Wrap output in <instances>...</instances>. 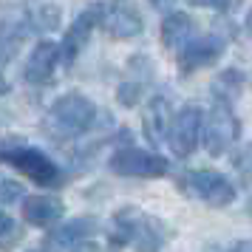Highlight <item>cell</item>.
I'll return each mask as SVG.
<instances>
[{"label":"cell","instance_id":"1","mask_svg":"<svg viewBox=\"0 0 252 252\" xmlns=\"http://www.w3.org/2000/svg\"><path fill=\"white\" fill-rule=\"evenodd\" d=\"M99 108L85 94H65L51 105L46 116V130L51 139H77L99 125Z\"/></svg>","mask_w":252,"mask_h":252},{"label":"cell","instance_id":"2","mask_svg":"<svg viewBox=\"0 0 252 252\" xmlns=\"http://www.w3.org/2000/svg\"><path fill=\"white\" fill-rule=\"evenodd\" d=\"M111 244L133 247L136 252H159L164 247V229L156 218L142 213L139 207H122L111 221Z\"/></svg>","mask_w":252,"mask_h":252},{"label":"cell","instance_id":"3","mask_svg":"<svg viewBox=\"0 0 252 252\" xmlns=\"http://www.w3.org/2000/svg\"><path fill=\"white\" fill-rule=\"evenodd\" d=\"M0 161L12 164L14 170H20L26 179H32L40 187H60L63 184V173L48 159L40 148H32L20 139H0Z\"/></svg>","mask_w":252,"mask_h":252},{"label":"cell","instance_id":"4","mask_svg":"<svg viewBox=\"0 0 252 252\" xmlns=\"http://www.w3.org/2000/svg\"><path fill=\"white\" fill-rule=\"evenodd\" d=\"M179 187L210 207H227L235 201V184L218 170H187L179 176Z\"/></svg>","mask_w":252,"mask_h":252},{"label":"cell","instance_id":"5","mask_svg":"<svg viewBox=\"0 0 252 252\" xmlns=\"http://www.w3.org/2000/svg\"><path fill=\"white\" fill-rule=\"evenodd\" d=\"M111 170L116 176H130V179H159L170 170V164L159 153L142 148H122L111 156Z\"/></svg>","mask_w":252,"mask_h":252},{"label":"cell","instance_id":"6","mask_svg":"<svg viewBox=\"0 0 252 252\" xmlns=\"http://www.w3.org/2000/svg\"><path fill=\"white\" fill-rule=\"evenodd\" d=\"M238 130H241V125H238V119H235V114L229 111V105L216 99L213 111H210V116H207V127H204V148H207V153H210L213 159L224 156V153L235 145Z\"/></svg>","mask_w":252,"mask_h":252},{"label":"cell","instance_id":"7","mask_svg":"<svg viewBox=\"0 0 252 252\" xmlns=\"http://www.w3.org/2000/svg\"><path fill=\"white\" fill-rule=\"evenodd\" d=\"M198 136H201V108L198 105H187V108H182L173 116L170 127H167L170 150L179 159H187L195 150V145H198Z\"/></svg>","mask_w":252,"mask_h":252},{"label":"cell","instance_id":"8","mask_svg":"<svg viewBox=\"0 0 252 252\" xmlns=\"http://www.w3.org/2000/svg\"><path fill=\"white\" fill-rule=\"evenodd\" d=\"M99 23L114 40H130V37L142 34V14L136 12V6L130 0H116L111 6H105L99 14Z\"/></svg>","mask_w":252,"mask_h":252},{"label":"cell","instance_id":"9","mask_svg":"<svg viewBox=\"0 0 252 252\" xmlns=\"http://www.w3.org/2000/svg\"><path fill=\"white\" fill-rule=\"evenodd\" d=\"M224 48H227V46H224V40H221V37H213V34L187 40V43L179 48V54H176V60H179V68H182V74L207 68V65H213V63H218V60H221Z\"/></svg>","mask_w":252,"mask_h":252},{"label":"cell","instance_id":"10","mask_svg":"<svg viewBox=\"0 0 252 252\" xmlns=\"http://www.w3.org/2000/svg\"><path fill=\"white\" fill-rule=\"evenodd\" d=\"M60 63V43H51V40H40L32 54L26 60V71L23 77L26 82L32 85H46V82L54 80V71H57Z\"/></svg>","mask_w":252,"mask_h":252},{"label":"cell","instance_id":"11","mask_svg":"<svg viewBox=\"0 0 252 252\" xmlns=\"http://www.w3.org/2000/svg\"><path fill=\"white\" fill-rule=\"evenodd\" d=\"M99 229L96 224V218L91 216H80L68 221V224H63V227H54V232L48 235V241L43 244V250L46 252H65V250H74L77 244H85L88 235H94Z\"/></svg>","mask_w":252,"mask_h":252},{"label":"cell","instance_id":"12","mask_svg":"<svg viewBox=\"0 0 252 252\" xmlns=\"http://www.w3.org/2000/svg\"><path fill=\"white\" fill-rule=\"evenodd\" d=\"M63 216H65V204L54 195H29L23 201V218L32 227L51 229L63 221Z\"/></svg>","mask_w":252,"mask_h":252},{"label":"cell","instance_id":"13","mask_svg":"<svg viewBox=\"0 0 252 252\" xmlns=\"http://www.w3.org/2000/svg\"><path fill=\"white\" fill-rule=\"evenodd\" d=\"M99 14H102V6L82 12L80 17L71 23V29L65 32L63 43H60V57H63V63H74V57L85 48V43H88V37H91V32H94V26L99 23Z\"/></svg>","mask_w":252,"mask_h":252},{"label":"cell","instance_id":"14","mask_svg":"<svg viewBox=\"0 0 252 252\" xmlns=\"http://www.w3.org/2000/svg\"><path fill=\"white\" fill-rule=\"evenodd\" d=\"M170 102L164 96H153L145 108V116H142V127H145V136H148L150 145H161L164 136H167V125H170Z\"/></svg>","mask_w":252,"mask_h":252},{"label":"cell","instance_id":"15","mask_svg":"<svg viewBox=\"0 0 252 252\" xmlns=\"http://www.w3.org/2000/svg\"><path fill=\"white\" fill-rule=\"evenodd\" d=\"M193 32H195V20L190 14L184 12H173L164 17V23H161V43L167 48H179L187 43V40H193Z\"/></svg>","mask_w":252,"mask_h":252},{"label":"cell","instance_id":"16","mask_svg":"<svg viewBox=\"0 0 252 252\" xmlns=\"http://www.w3.org/2000/svg\"><path fill=\"white\" fill-rule=\"evenodd\" d=\"M29 32H32V26H23L17 20H0V63H9L17 54V48Z\"/></svg>","mask_w":252,"mask_h":252},{"label":"cell","instance_id":"17","mask_svg":"<svg viewBox=\"0 0 252 252\" xmlns=\"http://www.w3.org/2000/svg\"><path fill=\"white\" fill-rule=\"evenodd\" d=\"M241 85H244V74H241L238 68H227L221 71L216 77V82H213V91H216V99L218 102H227L229 99H235L241 94Z\"/></svg>","mask_w":252,"mask_h":252},{"label":"cell","instance_id":"18","mask_svg":"<svg viewBox=\"0 0 252 252\" xmlns=\"http://www.w3.org/2000/svg\"><path fill=\"white\" fill-rule=\"evenodd\" d=\"M232 167L238 170V176L244 179L247 184H252V142H247V145H241L235 153H232Z\"/></svg>","mask_w":252,"mask_h":252},{"label":"cell","instance_id":"19","mask_svg":"<svg viewBox=\"0 0 252 252\" xmlns=\"http://www.w3.org/2000/svg\"><path fill=\"white\" fill-rule=\"evenodd\" d=\"M20 227L12 221V216L9 213H3L0 210V250H9V247H14L17 241H20Z\"/></svg>","mask_w":252,"mask_h":252},{"label":"cell","instance_id":"20","mask_svg":"<svg viewBox=\"0 0 252 252\" xmlns=\"http://www.w3.org/2000/svg\"><path fill=\"white\" fill-rule=\"evenodd\" d=\"M23 195H26L23 193V184L0 173V204H14V201H20Z\"/></svg>","mask_w":252,"mask_h":252},{"label":"cell","instance_id":"21","mask_svg":"<svg viewBox=\"0 0 252 252\" xmlns=\"http://www.w3.org/2000/svg\"><path fill=\"white\" fill-rule=\"evenodd\" d=\"M116 99L122 105H127V108H133V105L142 99V85H139V82H125V85H119Z\"/></svg>","mask_w":252,"mask_h":252},{"label":"cell","instance_id":"22","mask_svg":"<svg viewBox=\"0 0 252 252\" xmlns=\"http://www.w3.org/2000/svg\"><path fill=\"white\" fill-rule=\"evenodd\" d=\"M34 20L40 23V29H57L60 26V6H43V9H37Z\"/></svg>","mask_w":252,"mask_h":252},{"label":"cell","instance_id":"23","mask_svg":"<svg viewBox=\"0 0 252 252\" xmlns=\"http://www.w3.org/2000/svg\"><path fill=\"white\" fill-rule=\"evenodd\" d=\"M193 6H201V9H216V12H224V9H229L235 0H190Z\"/></svg>","mask_w":252,"mask_h":252},{"label":"cell","instance_id":"24","mask_svg":"<svg viewBox=\"0 0 252 252\" xmlns=\"http://www.w3.org/2000/svg\"><path fill=\"white\" fill-rule=\"evenodd\" d=\"M173 3H176V0H150V6H153V9H159V12H167Z\"/></svg>","mask_w":252,"mask_h":252},{"label":"cell","instance_id":"25","mask_svg":"<svg viewBox=\"0 0 252 252\" xmlns=\"http://www.w3.org/2000/svg\"><path fill=\"white\" fill-rule=\"evenodd\" d=\"M232 252H252V241H238L232 247Z\"/></svg>","mask_w":252,"mask_h":252},{"label":"cell","instance_id":"26","mask_svg":"<svg viewBox=\"0 0 252 252\" xmlns=\"http://www.w3.org/2000/svg\"><path fill=\"white\" fill-rule=\"evenodd\" d=\"M74 252H99V250H96L94 244H77V247H74Z\"/></svg>","mask_w":252,"mask_h":252},{"label":"cell","instance_id":"27","mask_svg":"<svg viewBox=\"0 0 252 252\" xmlns=\"http://www.w3.org/2000/svg\"><path fill=\"white\" fill-rule=\"evenodd\" d=\"M6 91H9V82H6V77H3V74H0V96H3Z\"/></svg>","mask_w":252,"mask_h":252},{"label":"cell","instance_id":"28","mask_svg":"<svg viewBox=\"0 0 252 252\" xmlns=\"http://www.w3.org/2000/svg\"><path fill=\"white\" fill-rule=\"evenodd\" d=\"M247 32L252 34V12H250V17H247Z\"/></svg>","mask_w":252,"mask_h":252},{"label":"cell","instance_id":"29","mask_svg":"<svg viewBox=\"0 0 252 252\" xmlns=\"http://www.w3.org/2000/svg\"><path fill=\"white\" fill-rule=\"evenodd\" d=\"M32 252H46V250H32Z\"/></svg>","mask_w":252,"mask_h":252}]
</instances>
